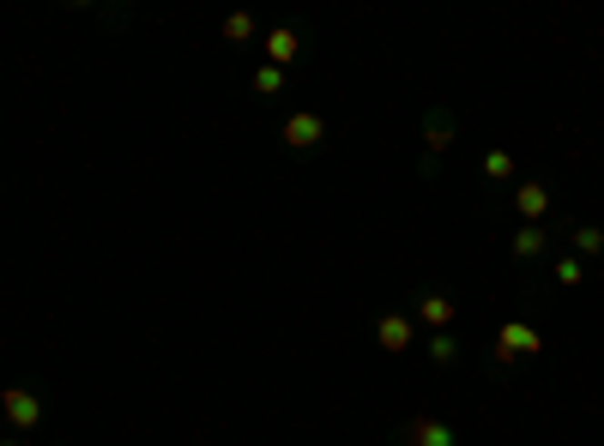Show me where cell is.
<instances>
[{"label": "cell", "instance_id": "cell-1", "mask_svg": "<svg viewBox=\"0 0 604 446\" xmlns=\"http://www.w3.org/2000/svg\"><path fill=\"white\" fill-rule=\"evenodd\" d=\"M0 411H6L13 429H36V422H43V398H36L31 386H6V392H0Z\"/></svg>", "mask_w": 604, "mask_h": 446}, {"label": "cell", "instance_id": "cell-2", "mask_svg": "<svg viewBox=\"0 0 604 446\" xmlns=\"http://www.w3.org/2000/svg\"><path fill=\"white\" fill-rule=\"evenodd\" d=\"M532 350H544V338L526 320H508L502 338H496V362H514V356H532Z\"/></svg>", "mask_w": 604, "mask_h": 446}, {"label": "cell", "instance_id": "cell-3", "mask_svg": "<svg viewBox=\"0 0 604 446\" xmlns=\"http://www.w3.org/2000/svg\"><path fill=\"white\" fill-rule=\"evenodd\" d=\"M285 139H290V145H297V151H315L320 139H327V121H320V115H308V109H302V115H290V121H285Z\"/></svg>", "mask_w": 604, "mask_h": 446}, {"label": "cell", "instance_id": "cell-4", "mask_svg": "<svg viewBox=\"0 0 604 446\" xmlns=\"http://www.w3.org/2000/svg\"><path fill=\"white\" fill-rule=\"evenodd\" d=\"M405 446H459V441H453L448 422H436V416H418V422L405 429Z\"/></svg>", "mask_w": 604, "mask_h": 446}, {"label": "cell", "instance_id": "cell-5", "mask_svg": "<svg viewBox=\"0 0 604 446\" xmlns=\"http://www.w3.org/2000/svg\"><path fill=\"white\" fill-rule=\"evenodd\" d=\"M375 338H381V350H405V344H411V320H405V314H381Z\"/></svg>", "mask_w": 604, "mask_h": 446}, {"label": "cell", "instance_id": "cell-6", "mask_svg": "<svg viewBox=\"0 0 604 446\" xmlns=\"http://www.w3.org/2000/svg\"><path fill=\"white\" fill-rule=\"evenodd\" d=\"M267 55H272V66H290V61L302 55V36H297V31H272V36H267Z\"/></svg>", "mask_w": 604, "mask_h": 446}, {"label": "cell", "instance_id": "cell-7", "mask_svg": "<svg viewBox=\"0 0 604 446\" xmlns=\"http://www.w3.org/2000/svg\"><path fill=\"white\" fill-rule=\"evenodd\" d=\"M418 314H423V326H441V332H448V320H453V302H448V296H436V290H423Z\"/></svg>", "mask_w": 604, "mask_h": 446}, {"label": "cell", "instance_id": "cell-8", "mask_svg": "<svg viewBox=\"0 0 604 446\" xmlns=\"http://www.w3.org/2000/svg\"><path fill=\"white\" fill-rule=\"evenodd\" d=\"M544 212H550V193H544V182H526V187H520V217H526V223H538Z\"/></svg>", "mask_w": 604, "mask_h": 446}, {"label": "cell", "instance_id": "cell-9", "mask_svg": "<svg viewBox=\"0 0 604 446\" xmlns=\"http://www.w3.org/2000/svg\"><path fill=\"white\" fill-rule=\"evenodd\" d=\"M514 253H520V260H538V253H544V230H538V223H526V230L514 235Z\"/></svg>", "mask_w": 604, "mask_h": 446}, {"label": "cell", "instance_id": "cell-10", "mask_svg": "<svg viewBox=\"0 0 604 446\" xmlns=\"http://www.w3.org/2000/svg\"><path fill=\"white\" fill-rule=\"evenodd\" d=\"M484 175H489V182H508V175H514V157H508V151H489V157H484Z\"/></svg>", "mask_w": 604, "mask_h": 446}, {"label": "cell", "instance_id": "cell-11", "mask_svg": "<svg viewBox=\"0 0 604 446\" xmlns=\"http://www.w3.org/2000/svg\"><path fill=\"white\" fill-rule=\"evenodd\" d=\"M224 36H230V43H248V36H254V18H248V13H230V18H224Z\"/></svg>", "mask_w": 604, "mask_h": 446}, {"label": "cell", "instance_id": "cell-12", "mask_svg": "<svg viewBox=\"0 0 604 446\" xmlns=\"http://www.w3.org/2000/svg\"><path fill=\"white\" fill-rule=\"evenodd\" d=\"M448 139H453V121L448 115H429V151H448Z\"/></svg>", "mask_w": 604, "mask_h": 446}, {"label": "cell", "instance_id": "cell-13", "mask_svg": "<svg viewBox=\"0 0 604 446\" xmlns=\"http://www.w3.org/2000/svg\"><path fill=\"white\" fill-rule=\"evenodd\" d=\"M574 248L599 260V253H604V230H574Z\"/></svg>", "mask_w": 604, "mask_h": 446}, {"label": "cell", "instance_id": "cell-14", "mask_svg": "<svg viewBox=\"0 0 604 446\" xmlns=\"http://www.w3.org/2000/svg\"><path fill=\"white\" fill-rule=\"evenodd\" d=\"M429 356H436V362H453V356H459V344H453V338H448V332H441V338H436V344H429Z\"/></svg>", "mask_w": 604, "mask_h": 446}, {"label": "cell", "instance_id": "cell-15", "mask_svg": "<svg viewBox=\"0 0 604 446\" xmlns=\"http://www.w3.org/2000/svg\"><path fill=\"white\" fill-rule=\"evenodd\" d=\"M254 84H260V91H278V84H285V73H278V66H260V73H254Z\"/></svg>", "mask_w": 604, "mask_h": 446}, {"label": "cell", "instance_id": "cell-16", "mask_svg": "<svg viewBox=\"0 0 604 446\" xmlns=\"http://www.w3.org/2000/svg\"><path fill=\"white\" fill-rule=\"evenodd\" d=\"M556 278H562V283H580V260H556Z\"/></svg>", "mask_w": 604, "mask_h": 446}, {"label": "cell", "instance_id": "cell-17", "mask_svg": "<svg viewBox=\"0 0 604 446\" xmlns=\"http://www.w3.org/2000/svg\"><path fill=\"white\" fill-rule=\"evenodd\" d=\"M6 446H13V441H6Z\"/></svg>", "mask_w": 604, "mask_h": 446}]
</instances>
